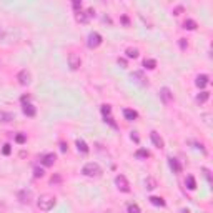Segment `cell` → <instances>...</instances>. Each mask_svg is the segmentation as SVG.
Instances as JSON below:
<instances>
[{"label":"cell","mask_w":213,"mask_h":213,"mask_svg":"<svg viewBox=\"0 0 213 213\" xmlns=\"http://www.w3.org/2000/svg\"><path fill=\"white\" fill-rule=\"evenodd\" d=\"M18 200L22 203H30L32 202V191L30 190H20L18 191Z\"/></svg>","instance_id":"obj_10"},{"label":"cell","mask_w":213,"mask_h":213,"mask_svg":"<svg viewBox=\"0 0 213 213\" xmlns=\"http://www.w3.org/2000/svg\"><path fill=\"white\" fill-rule=\"evenodd\" d=\"M118 65H122V67L125 68V67H127V60H125V58H118Z\"/></svg>","instance_id":"obj_38"},{"label":"cell","mask_w":213,"mask_h":213,"mask_svg":"<svg viewBox=\"0 0 213 213\" xmlns=\"http://www.w3.org/2000/svg\"><path fill=\"white\" fill-rule=\"evenodd\" d=\"M60 150H62V151H65V150H67V147H65V143H63V142L60 143Z\"/></svg>","instance_id":"obj_39"},{"label":"cell","mask_w":213,"mask_h":213,"mask_svg":"<svg viewBox=\"0 0 213 213\" xmlns=\"http://www.w3.org/2000/svg\"><path fill=\"white\" fill-rule=\"evenodd\" d=\"M68 65H70L72 70H78L80 65H82L80 55H77L75 52H70V53H68Z\"/></svg>","instance_id":"obj_4"},{"label":"cell","mask_w":213,"mask_h":213,"mask_svg":"<svg viewBox=\"0 0 213 213\" xmlns=\"http://www.w3.org/2000/svg\"><path fill=\"white\" fill-rule=\"evenodd\" d=\"M34 175H35L37 178H38V177L42 178V177H43V170H42V168H35V170H34Z\"/></svg>","instance_id":"obj_34"},{"label":"cell","mask_w":213,"mask_h":213,"mask_svg":"<svg viewBox=\"0 0 213 213\" xmlns=\"http://www.w3.org/2000/svg\"><path fill=\"white\" fill-rule=\"evenodd\" d=\"M105 122H108V123L112 125L113 128H117V123H115V122H113V118H112V117H105Z\"/></svg>","instance_id":"obj_35"},{"label":"cell","mask_w":213,"mask_h":213,"mask_svg":"<svg viewBox=\"0 0 213 213\" xmlns=\"http://www.w3.org/2000/svg\"><path fill=\"white\" fill-rule=\"evenodd\" d=\"M122 22H123L125 25H127V23H128V18H127V17H122Z\"/></svg>","instance_id":"obj_40"},{"label":"cell","mask_w":213,"mask_h":213,"mask_svg":"<svg viewBox=\"0 0 213 213\" xmlns=\"http://www.w3.org/2000/svg\"><path fill=\"white\" fill-rule=\"evenodd\" d=\"M127 57H128V58H137L138 57V50L137 48H127Z\"/></svg>","instance_id":"obj_25"},{"label":"cell","mask_w":213,"mask_h":213,"mask_svg":"<svg viewBox=\"0 0 213 213\" xmlns=\"http://www.w3.org/2000/svg\"><path fill=\"white\" fill-rule=\"evenodd\" d=\"M130 77H132V80H135L138 85H142V87H147V85H148V80L145 78V75H143L142 72H133Z\"/></svg>","instance_id":"obj_7"},{"label":"cell","mask_w":213,"mask_h":213,"mask_svg":"<svg viewBox=\"0 0 213 213\" xmlns=\"http://www.w3.org/2000/svg\"><path fill=\"white\" fill-rule=\"evenodd\" d=\"M14 113H10V112H3V110H0V122L2 123H7V122H12L14 120Z\"/></svg>","instance_id":"obj_13"},{"label":"cell","mask_w":213,"mask_h":213,"mask_svg":"<svg viewBox=\"0 0 213 213\" xmlns=\"http://www.w3.org/2000/svg\"><path fill=\"white\" fill-rule=\"evenodd\" d=\"M82 173H83V175H87V177H98V175L102 173V168L97 165V163L90 162V163H87V165L83 167Z\"/></svg>","instance_id":"obj_2"},{"label":"cell","mask_w":213,"mask_h":213,"mask_svg":"<svg viewBox=\"0 0 213 213\" xmlns=\"http://www.w3.org/2000/svg\"><path fill=\"white\" fill-rule=\"evenodd\" d=\"M115 185L120 191H123V193H128L130 191V183L128 180H127L125 175H118V177L115 178Z\"/></svg>","instance_id":"obj_3"},{"label":"cell","mask_w":213,"mask_h":213,"mask_svg":"<svg viewBox=\"0 0 213 213\" xmlns=\"http://www.w3.org/2000/svg\"><path fill=\"white\" fill-rule=\"evenodd\" d=\"M3 37V30H2V27H0V38Z\"/></svg>","instance_id":"obj_44"},{"label":"cell","mask_w":213,"mask_h":213,"mask_svg":"<svg viewBox=\"0 0 213 213\" xmlns=\"http://www.w3.org/2000/svg\"><path fill=\"white\" fill-rule=\"evenodd\" d=\"M150 138H151V142H153V145L157 147V148L162 150L163 147H165V143H163V138L160 137L157 132H151V133H150Z\"/></svg>","instance_id":"obj_8"},{"label":"cell","mask_w":213,"mask_h":213,"mask_svg":"<svg viewBox=\"0 0 213 213\" xmlns=\"http://www.w3.org/2000/svg\"><path fill=\"white\" fill-rule=\"evenodd\" d=\"M23 113H25L27 117H35L37 108L32 103H25V105H23Z\"/></svg>","instance_id":"obj_12"},{"label":"cell","mask_w":213,"mask_h":213,"mask_svg":"<svg viewBox=\"0 0 213 213\" xmlns=\"http://www.w3.org/2000/svg\"><path fill=\"white\" fill-rule=\"evenodd\" d=\"M208 98H210V93L208 92H200L198 95H196V102H198V103H205Z\"/></svg>","instance_id":"obj_21"},{"label":"cell","mask_w":213,"mask_h":213,"mask_svg":"<svg viewBox=\"0 0 213 213\" xmlns=\"http://www.w3.org/2000/svg\"><path fill=\"white\" fill-rule=\"evenodd\" d=\"M143 65H145L148 70H153V68L157 67V62H155L153 58H145V60H143Z\"/></svg>","instance_id":"obj_22"},{"label":"cell","mask_w":213,"mask_h":213,"mask_svg":"<svg viewBox=\"0 0 213 213\" xmlns=\"http://www.w3.org/2000/svg\"><path fill=\"white\" fill-rule=\"evenodd\" d=\"M77 148H78V151H83V153L88 151V147H87V143H85L83 140H77Z\"/></svg>","instance_id":"obj_23"},{"label":"cell","mask_w":213,"mask_h":213,"mask_svg":"<svg viewBox=\"0 0 213 213\" xmlns=\"http://www.w3.org/2000/svg\"><path fill=\"white\" fill-rule=\"evenodd\" d=\"M183 28H187V30H195V28H196V22L193 18H187L185 22H183Z\"/></svg>","instance_id":"obj_19"},{"label":"cell","mask_w":213,"mask_h":213,"mask_svg":"<svg viewBox=\"0 0 213 213\" xmlns=\"http://www.w3.org/2000/svg\"><path fill=\"white\" fill-rule=\"evenodd\" d=\"M110 112H112L110 105H102V113H103L105 117H108V115H110Z\"/></svg>","instance_id":"obj_28"},{"label":"cell","mask_w":213,"mask_h":213,"mask_svg":"<svg viewBox=\"0 0 213 213\" xmlns=\"http://www.w3.org/2000/svg\"><path fill=\"white\" fill-rule=\"evenodd\" d=\"M123 115H125L127 120H135V118L138 117V113L135 112V110H132V108H125L123 110Z\"/></svg>","instance_id":"obj_16"},{"label":"cell","mask_w":213,"mask_h":213,"mask_svg":"<svg viewBox=\"0 0 213 213\" xmlns=\"http://www.w3.org/2000/svg\"><path fill=\"white\" fill-rule=\"evenodd\" d=\"M88 14H85V12H77V22H80V23H87L88 22Z\"/></svg>","instance_id":"obj_20"},{"label":"cell","mask_w":213,"mask_h":213,"mask_svg":"<svg viewBox=\"0 0 213 213\" xmlns=\"http://www.w3.org/2000/svg\"><path fill=\"white\" fill-rule=\"evenodd\" d=\"M60 182H62V177H60V175H55V177L50 178V183H52V185H55V183H60Z\"/></svg>","instance_id":"obj_31"},{"label":"cell","mask_w":213,"mask_h":213,"mask_svg":"<svg viewBox=\"0 0 213 213\" xmlns=\"http://www.w3.org/2000/svg\"><path fill=\"white\" fill-rule=\"evenodd\" d=\"M25 140H27V137H25L23 133H18L17 137H15V142H17V143H23Z\"/></svg>","instance_id":"obj_29"},{"label":"cell","mask_w":213,"mask_h":213,"mask_svg":"<svg viewBox=\"0 0 213 213\" xmlns=\"http://www.w3.org/2000/svg\"><path fill=\"white\" fill-rule=\"evenodd\" d=\"M73 9H75V12H80V9H82V2H80V0H75V2H73Z\"/></svg>","instance_id":"obj_32"},{"label":"cell","mask_w":213,"mask_h":213,"mask_svg":"<svg viewBox=\"0 0 213 213\" xmlns=\"http://www.w3.org/2000/svg\"><path fill=\"white\" fill-rule=\"evenodd\" d=\"M88 47L90 48H97L98 45L102 43V35L98 34V32H92V34L88 35Z\"/></svg>","instance_id":"obj_5"},{"label":"cell","mask_w":213,"mask_h":213,"mask_svg":"<svg viewBox=\"0 0 213 213\" xmlns=\"http://www.w3.org/2000/svg\"><path fill=\"white\" fill-rule=\"evenodd\" d=\"M55 160H57V158H55V155H53V153H47V155L43 157L42 162H43L45 167H52L53 163H55Z\"/></svg>","instance_id":"obj_14"},{"label":"cell","mask_w":213,"mask_h":213,"mask_svg":"<svg viewBox=\"0 0 213 213\" xmlns=\"http://www.w3.org/2000/svg\"><path fill=\"white\" fill-rule=\"evenodd\" d=\"M183 12V7L182 5H178V7H175V10H173V15H180Z\"/></svg>","instance_id":"obj_36"},{"label":"cell","mask_w":213,"mask_h":213,"mask_svg":"<svg viewBox=\"0 0 213 213\" xmlns=\"http://www.w3.org/2000/svg\"><path fill=\"white\" fill-rule=\"evenodd\" d=\"M132 140H135V142H138V137L135 133H132Z\"/></svg>","instance_id":"obj_41"},{"label":"cell","mask_w":213,"mask_h":213,"mask_svg":"<svg viewBox=\"0 0 213 213\" xmlns=\"http://www.w3.org/2000/svg\"><path fill=\"white\" fill-rule=\"evenodd\" d=\"M195 83H196V87H198V88L207 87V85H208V75H198V77H196V80H195Z\"/></svg>","instance_id":"obj_11"},{"label":"cell","mask_w":213,"mask_h":213,"mask_svg":"<svg viewBox=\"0 0 213 213\" xmlns=\"http://www.w3.org/2000/svg\"><path fill=\"white\" fill-rule=\"evenodd\" d=\"M203 173H205V177H207L208 182H211V175H210V171H208V168H203Z\"/></svg>","instance_id":"obj_37"},{"label":"cell","mask_w":213,"mask_h":213,"mask_svg":"<svg viewBox=\"0 0 213 213\" xmlns=\"http://www.w3.org/2000/svg\"><path fill=\"white\" fill-rule=\"evenodd\" d=\"M55 203H57V200H55V196L53 195H42L38 198V208L42 211H50L53 207H55Z\"/></svg>","instance_id":"obj_1"},{"label":"cell","mask_w":213,"mask_h":213,"mask_svg":"<svg viewBox=\"0 0 213 213\" xmlns=\"http://www.w3.org/2000/svg\"><path fill=\"white\" fill-rule=\"evenodd\" d=\"M145 187H147V190H155L158 185H157V180L155 178H151V177H148L145 180Z\"/></svg>","instance_id":"obj_18"},{"label":"cell","mask_w":213,"mask_h":213,"mask_svg":"<svg viewBox=\"0 0 213 213\" xmlns=\"http://www.w3.org/2000/svg\"><path fill=\"white\" fill-rule=\"evenodd\" d=\"M178 43H180V48H182V50H185V48L188 47V42H187V38H180V40H178Z\"/></svg>","instance_id":"obj_30"},{"label":"cell","mask_w":213,"mask_h":213,"mask_svg":"<svg viewBox=\"0 0 213 213\" xmlns=\"http://www.w3.org/2000/svg\"><path fill=\"white\" fill-rule=\"evenodd\" d=\"M187 187L190 188V190H195V188H196V182H195V178L191 177V175H188V177H187Z\"/></svg>","instance_id":"obj_24"},{"label":"cell","mask_w":213,"mask_h":213,"mask_svg":"<svg viewBox=\"0 0 213 213\" xmlns=\"http://www.w3.org/2000/svg\"><path fill=\"white\" fill-rule=\"evenodd\" d=\"M135 157H137V158H147V157H148V151L143 150V148H140V150L137 151V153H135Z\"/></svg>","instance_id":"obj_26"},{"label":"cell","mask_w":213,"mask_h":213,"mask_svg":"<svg viewBox=\"0 0 213 213\" xmlns=\"http://www.w3.org/2000/svg\"><path fill=\"white\" fill-rule=\"evenodd\" d=\"M128 213H140V207H138V205H135V203L128 205Z\"/></svg>","instance_id":"obj_27"},{"label":"cell","mask_w":213,"mask_h":213,"mask_svg":"<svg viewBox=\"0 0 213 213\" xmlns=\"http://www.w3.org/2000/svg\"><path fill=\"white\" fill-rule=\"evenodd\" d=\"M150 202H151V205H155V207H165V200H163L162 196H150Z\"/></svg>","instance_id":"obj_17"},{"label":"cell","mask_w":213,"mask_h":213,"mask_svg":"<svg viewBox=\"0 0 213 213\" xmlns=\"http://www.w3.org/2000/svg\"><path fill=\"white\" fill-rule=\"evenodd\" d=\"M178 213H190V210H187V208H183V210H180Z\"/></svg>","instance_id":"obj_43"},{"label":"cell","mask_w":213,"mask_h":213,"mask_svg":"<svg viewBox=\"0 0 213 213\" xmlns=\"http://www.w3.org/2000/svg\"><path fill=\"white\" fill-rule=\"evenodd\" d=\"M10 150H12L10 145H9V143H5V145H3V148H2V153H3V155H9Z\"/></svg>","instance_id":"obj_33"},{"label":"cell","mask_w":213,"mask_h":213,"mask_svg":"<svg viewBox=\"0 0 213 213\" xmlns=\"http://www.w3.org/2000/svg\"><path fill=\"white\" fill-rule=\"evenodd\" d=\"M17 78L20 82V85H28V83H30V72H28V70H20Z\"/></svg>","instance_id":"obj_9"},{"label":"cell","mask_w":213,"mask_h":213,"mask_svg":"<svg viewBox=\"0 0 213 213\" xmlns=\"http://www.w3.org/2000/svg\"><path fill=\"white\" fill-rule=\"evenodd\" d=\"M28 98H30V97H28V95H23V97H22V102H27Z\"/></svg>","instance_id":"obj_42"},{"label":"cell","mask_w":213,"mask_h":213,"mask_svg":"<svg viewBox=\"0 0 213 213\" xmlns=\"http://www.w3.org/2000/svg\"><path fill=\"white\" fill-rule=\"evenodd\" d=\"M170 167L175 173H180V171H182V165H180V162L177 158H170Z\"/></svg>","instance_id":"obj_15"},{"label":"cell","mask_w":213,"mask_h":213,"mask_svg":"<svg viewBox=\"0 0 213 213\" xmlns=\"http://www.w3.org/2000/svg\"><path fill=\"white\" fill-rule=\"evenodd\" d=\"M160 98L163 100V103H170L173 100V93H171V90L168 87H163L160 90Z\"/></svg>","instance_id":"obj_6"}]
</instances>
